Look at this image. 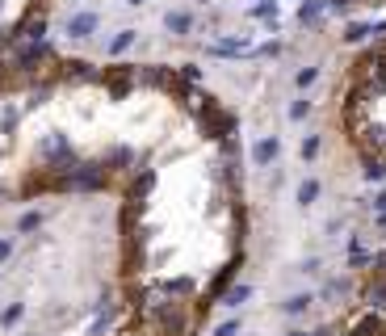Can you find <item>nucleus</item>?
Wrapping results in <instances>:
<instances>
[{
  "mask_svg": "<svg viewBox=\"0 0 386 336\" xmlns=\"http://www.w3.org/2000/svg\"><path fill=\"white\" fill-rule=\"evenodd\" d=\"M97 29H101V13H97V8H76V13L63 21V34H67V42H88Z\"/></svg>",
  "mask_w": 386,
  "mask_h": 336,
  "instance_id": "nucleus-1",
  "label": "nucleus"
},
{
  "mask_svg": "<svg viewBox=\"0 0 386 336\" xmlns=\"http://www.w3.org/2000/svg\"><path fill=\"white\" fill-rule=\"evenodd\" d=\"M164 29H168L172 38H189V34L198 29V13H193V8H168V13H164Z\"/></svg>",
  "mask_w": 386,
  "mask_h": 336,
  "instance_id": "nucleus-2",
  "label": "nucleus"
},
{
  "mask_svg": "<svg viewBox=\"0 0 386 336\" xmlns=\"http://www.w3.org/2000/svg\"><path fill=\"white\" fill-rule=\"evenodd\" d=\"M277 156H282V139H277V135H261V139L252 143V164H256V168H273Z\"/></svg>",
  "mask_w": 386,
  "mask_h": 336,
  "instance_id": "nucleus-3",
  "label": "nucleus"
},
{
  "mask_svg": "<svg viewBox=\"0 0 386 336\" xmlns=\"http://www.w3.org/2000/svg\"><path fill=\"white\" fill-rule=\"evenodd\" d=\"M319 303V295H311V290H298V295H286L282 303H277V311L286 316V320H303L311 307Z\"/></svg>",
  "mask_w": 386,
  "mask_h": 336,
  "instance_id": "nucleus-4",
  "label": "nucleus"
},
{
  "mask_svg": "<svg viewBox=\"0 0 386 336\" xmlns=\"http://www.w3.org/2000/svg\"><path fill=\"white\" fill-rule=\"evenodd\" d=\"M319 194H324V181H319V177H303L298 189H294V202H298L303 210H311V206L319 202Z\"/></svg>",
  "mask_w": 386,
  "mask_h": 336,
  "instance_id": "nucleus-5",
  "label": "nucleus"
},
{
  "mask_svg": "<svg viewBox=\"0 0 386 336\" xmlns=\"http://www.w3.org/2000/svg\"><path fill=\"white\" fill-rule=\"evenodd\" d=\"M135 42H139V29H130V25H126V29H118V34L105 42V55H109V59H122Z\"/></svg>",
  "mask_w": 386,
  "mask_h": 336,
  "instance_id": "nucleus-6",
  "label": "nucleus"
},
{
  "mask_svg": "<svg viewBox=\"0 0 386 336\" xmlns=\"http://www.w3.org/2000/svg\"><path fill=\"white\" fill-rule=\"evenodd\" d=\"M252 295H256V290H252L248 282H240V286H231V290H223V295H219V303H223L227 311H240V307H244V303H248Z\"/></svg>",
  "mask_w": 386,
  "mask_h": 336,
  "instance_id": "nucleus-7",
  "label": "nucleus"
},
{
  "mask_svg": "<svg viewBox=\"0 0 386 336\" xmlns=\"http://www.w3.org/2000/svg\"><path fill=\"white\" fill-rule=\"evenodd\" d=\"M324 13H328L324 0H303V4H298V21H303V25H319Z\"/></svg>",
  "mask_w": 386,
  "mask_h": 336,
  "instance_id": "nucleus-8",
  "label": "nucleus"
},
{
  "mask_svg": "<svg viewBox=\"0 0 386 336\" xmlns=\"http://www.w3.org/2000/svg\"><path fill=\"white\" fill-rule=\"evenodd\" d=\"M319 76H324V72H319V63H303V67L294 72V88H303V93H307L311 84H319Z\"/></svg>",
  "mask_w": 386,
  "mask_h": 336,
  "instance_id": "nucleus-9",
  "label": "nucleus"
},
{
  "mask_svg": "<svg viewBox=\"0 0 386 336\" xmlns=\"http://www.w3.org/2000/svg\"><path fill=\"white\" fill-rule=\"evenodd\" d=\"M311 114H315V101H311V97H294V101H290V109H286V118H290V122H307Z\"/></svg>",
  "mask_w": 386,
  "mask_h": 336,
  "instance_id": "nucleus-10",
  "label": "nucleus"
},
{
  "mask_svg": "<svg viewBox=\"0 0 386 336\" xmlns=\"http://www.w3.org/2000/svg\"><path fill=\"white\" fill-rule=\"evenodd\" d=\"M345 295H353V282L349 278H332V282H324V290H319V299H345Z\"/></svg>",
  "mask_w": 386,
  "mask_h": 336,
  "instance_id": "nucleus-11",
  "label": "nucleus"
},
{
  "mask_svg": "<svg viewBox=\"0 0 386 336\" xmlns=\"http://www.w3.org/2000/svg\"><path fill=\"white\" fill-rule=\"evenodd\" d=\"M319 152H324V135H303V143H298V156L311 164V160H319Z\"/></svg>",
  "mask_w": 386,
  "mask_h": 336,
  "instance_id": "nucleus-12",
  "label": "nucleus"
},
{
  "mask_svg": "<svg viewBox=\"0 0 386 336\" xmlns=\"http://www.w3.org/2000/svg\"><path fill=\"white\" fill-rule=\"evenodd\" d=\"M17 126H21V109H17L13 101H4V105H0V130H4V135H13Z\"/></svg>",
  "mask_w": 386,
  "mask_h": 336,
  "instance_id": "nucleus-13",
  "label": "nucleus"
},
{
  "mask_svg": "<svg viewBox=\"0 0 386 336\" xmlns=\"http://www.w3.org/2000/svg\"><path fill=\"white\" fill-rule=\"evenodd\" d=\"M25 320V303H8V307H0V328L8 332V328H17Z\"/></svg>",
  "mask_w": 386,
  "mask_h": 336,
  "instance_id": "nucleus-14",
  "label": "nucleus"
},
{
  "mask_svg": "<svg viewBox=\"0 0 386 336\" xmlns=\"http://www.w3.org/2000/svg\"><path fill=\"white\" fill-rule=\"evenodd\" d=\"M42 223H46V215H42V210H25V215L17 219V236H29V231H38Z\"/></svg>",
  "mask_w": 386,
  "mask_h": 336,
  "instance_id": "nucleus-15",
  "label": "nucleus"
},
{
  "mask_svg": "<svg viewBox=\"0 0 386 336\" xmlns=\"http://www.w3.org/2000/svg\"><path fill=\"white\" fill-rule=\"evenodd\" d=\"M374 34V21H353L349 29H345V42H366Z\"/></svg>",
  "mask_w": 386,
  "mask_h": 336,
  "instance_id": "nucleus-16",
  "label": "nucleus"
},
{
  "mask_svg": "<svg viewBox=\"0 0 386 336\" xmlns=\"http://www.w3.org/2000/svg\"><path fill=\"white\" fill-rule=\"evenodd\" d=\"M361 177H366L370 185H374V181H386V160H374V156H370L366 168H361Z\"/></svg>",
  "mask_w": 386,
  "mask_h": 336,
  "instance_id": "nucleus-17",
  "label": "nucleus"
},
{
  "mask_svg": "<svg viewBox=\"0 0 386 336\" xmlns=\"http://www.w3.org/2000/svg\"><path fill=\"white\" fill-rule=\"evenodd\" d=\"M177 76H181L185 84H202V80H206V72H202L198 63H181V67H177Z\"/></svg>",
  "mask_w": 386,
  "mask_h": 336,
  "instance_id": "nucleus-18",
  "label": "nucleus"
},
{
  "mask_svg": "<svg viewBox=\"0 0 386 336\" xmlns=\"http://www.w3.org/2000/svg\"><path fill=\"white\" fill-rule=\"evenodd\" d=\"M240 332H244V320H240V316H231V320H223V324L214 328V336H240Z\"/></svg>",
  "mask_w": 386,
  "mask_h": 336,
  "instance_id": "nucleus-19",
  "label": "nucleus"
},
{
  "mask_svg": "<svg viewBox=\"0 0 386 336\" xmlns=\"http://www.w3.org/2000/svg\"><path fill=\"white\" fill-rule=\"evenodd\" d=\"M13 253H17V240H13V236H0V265H8Z\"/></svg>",
  "mask_w": 386,
  "mask_h": 336,
  "instance_id": "nucleus-20",
  "label": "nucleus"
},
{
  "mask_svg": "<svg viewBox=\"0 0 386 336\" xmlns=\"http://www.w3.org/2000/svg\"><path fill=\"white\" fill-rule=\"evenodd\" d=\"M332 332H336V328H332V324H324V328H290L286 336H332Z\"/></svg>",
  "mask_w": 386,
  "mask_h": 336,
  "instance_id": "nucleus-21",
  "label": "nucleus"
},
{
  "mask_svg": "<svg viewBox=\"0 0 386 336\" xmlns=\"http://www.w3.org/2000/svg\"><path fill=\"white\" fill-rule=\"evenodd\" d=\"M349 4H353V0H324L328 13H349Z\"/></svg>",
  "mask_w": 386,
  "mask_h": 336,
  "instance_id": "nucleus-22",
  "label": "nucleus"
},
{
  "mask_svg": "<svg viewBox=\"0 0 386 336\" xmlns=\"http://www.w3.org/2000/svg\"><path fill=\"white\" fill-rule=\"evenodd\" d=\"M298 274H319V257H307V261L298 265Z\"/></svg>",
  "mask_w": 386,
  "mask_h": 336,
  "instance_id": "nucleus-23",
  "label": "nucleus"
},
{
  "mask_svg": "<svg viewBox=\"0 0 386 336\" xmlns=\"http://www.w3.org/2000/svg\"><path fill=\"white\" fill-rule=\"evenodd\" d=\"M370 210H386V189H382V194H374V198H370Z\"/></svg>",
  "mask_w": 386,
  "mask_h": 336,
  "instance_id": "nucleus-24",
  "label": "nucleus"
},
{
  "mask_svg": "<svg viewBox=\"0 0 386 336\" xmlns=\"http://www.w3.org/2000/svg\"><path fill=\"white\" fill-rule=\"evenodd\" d=\"M374 227H378V231H386V210H378V219H374Z\"/></svg>",
  "mask_w": 386,
  "mask_h": 336,
  "instance_id": "nucleus-25",
  "label": "nucleus"
},
{
  "mask_svg": "<svg viewBox=\"0 0 386 336\" xmlns=\"http://www.w3.org/2000/svg\"><path fill=\"white\" fill-rule=\"evenodd\" d=\"M126 4H130V8H143V4H147V0H126Z\"/></svg>",
  "mask_w": 386,
  "mask_h": 336,
  "instance_id": "nucleus-26",
  "label": "nucleus"
},
{
  "mask_svg": "<svg viewBox=\"0 0 386 336\" xmlns=\"http://www.w3.org/2000/svg\"><path fill=\"white\" fill-rule=\"evenodd\" d=\"M0 202H4V185H0Z\"/></svg>",
  "mask_w": 386,
  "mask_h": 336,
  "instance_id": "nucleus-27",
  "label": "nucleus"
}]
</instances>
